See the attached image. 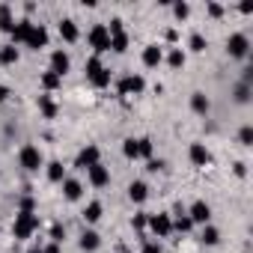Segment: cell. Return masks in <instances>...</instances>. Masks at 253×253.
Instances as JSON below:
<instances>
[{
    "label": "cell",
    "instance_id": "cell-1",
    "mask_svg": "<svg viewBox=\"0 0 253 253\" xmlns=\"http://www.w3.org/2000/svg\"><path fill=\"white\" fill-rule=\"evenodd\" d=\"M36 229H39V217H36L33 211H18V214H15V223H12V235H15V241L30 238Z\"/></svg>",
    "mask_w": 253,
    "mask_h": 253
},
{
    "label": "cell",
    "instance_id": "cell-2",
    "mask_svg": "<svg viewBox=\"0 0 253 253\" xmlns=\"http://www.w3.org/2000/svg\"><path fill=\"white\" fill-rule=\"evenodd\" d=\"M107 36H110V51H116V54L128 51V33H125V27H122V18H113L110 21Z\"/></svg>",
    "mask_w": 253,
    "mask_h": 253
},
{
    "label": "cell",
    "instance_id": "cell-3",
    "mask_svg": "<svg viewBox=\"0 0 253 253\" xmlns=\"http://www.w3.org/2000/svg\"><path fill=\"white\" fill-rule=\"evenodd\" d=\"M86 39H89V48L95 51V57H98V54H104V51H110L107 24H92V27H89V33H86Z\"/></svg>",
    "mask_w": 253,
    "mask_h": 253
},
{
    "label": "cell",
    "instance_id": "cell-4",
    "mask_svg": "<svg viewBox=\"0 0 253 253\" xmlns=\"http://www.w3.org/2000/svg\"><path fill=\"white\" fill-rule=\"evenodd\" d=\"M86 78H89V84H92V86H98V89H101V86H107V84H110V69H104L98 57H89V60H86Z\"/></svg>",
    "mask_w": 253,
    "mask_h": 253
},
{
    "label": "cell",
    "instance_id": "cell-5",
    "mask_svg": "<svg viewBox=\"0 0 253 253\" xmlns=\"http://www.w3.org/2000/svg\"><path fill=\"white\" fill-rule=\"evenodd\" d=\"M18 164H21L27 173H36V170L42 167V152H39V146L24 143V146H21V152H18Z\"/></svg>",
    "mask_w": 253,
    "mask_h": 253
},
{
    "label": "cell",
    "instance_id": "cell-6",
    "mask_svg": "<svg viewBox=\"0 0 253 253\" xmlns=\"http://www.w3.org/2000/svg\"><path fill=\"white\" fill-rule=\"evenodd\" d=\"M226 51H229V57L244 60V57L250 54V39H247L244 33H232V36H229V42H226Z\"/></svg>",
    "mask_w": 253,
    "mask_h": 253
},
{
    "label": "cell",
    "instance_id": "cell-7",
    "mask_svg": "<svg viewBox=\"0 0 253 253\" xmlns=\"http://www.w3.org/2000/svg\"><path fill=\"white\" fill-rule=\"evenodd\" d=\"M119 95H140L143 89H146V81L140 78V75H128V78H122L119 81Z\"/></svg>",
    "mask_w": 253,
    "mask_h": 253
},
{
    "label": "cell",
    "instance_id": "cell-8",
    "mask_svg": "<svg viewBox=\"0 0 253 253\" xmlns=\"http://www.w3.org/2000/svg\"><path fill=\"white\" fill-rule=\"evenodd\" d=\"M149 229L158 235V238H167L173 232V217L170 214H149Z\"/></svg>",
    "mask_w": 253,
    "mask_h": 253
},
{
    "label": "cell",
    "instance_id": "cell-9",
    "mask_svg": "<svg viewBox=\"0 0 253 253\" xmlns=\"http://www.w3.org/2000/svg\"><path fill=\"white\" fill-rule=\"evenodd\" d=\"M98 158H101L98 146H95V143H89V146H84V149L78 152V161H75V167H81V170H89L92 164H98Z\"/></svg>",
    "mask_w": 253,
    "mask_h": 253
},
{
    "label": "cell",
    "instance_id": "cell-10",
    "mask_svg": "<svg viewBox=\"0 0 253 253\" xmlns=\"http://www.w3.org/2000/svg\"><path fill=\"white\" fill-rule=\"evenodd\" d=\"M24 45H27V48H33V51L45 48V45H48V30H45L42 24H33V27H30V33H27V39H24Z\"/></svg>",
    "mask_w": 253,
    "mask_h": 253
},
{
    "label": "cell",
    "instance_id": "cell-11",
    "mask_svg": "<svg viewBox=\"0 0 253 253\" xmlns=\"http://www.w3.org/2000/svg\"><path fill=\"white\" fill-rule=\"evenodd\" d=\"M86 176H89V185H92V188H104V185L110 182V170H107L101 161H98V164H92V167L86 170Z\"/></svg>",
    "mask_w": 253,
    "mask_h": 253
},
{
    "label": "cell",
    "instance_id": "cell-12",
    "mask_svg": "<svg viewBox=\"0 0 253 253\" xmlns=\"http://www.w3.org/2000/svg\"><path fill=\"white\" fill-rule=\"evenodd\" d=\"M188 217H191L194 223H203V226H209V220H211V209H209V203H206V200H197V203L191 206Z\"/></svg>",
    "mask_w": 253,
    "mask_h": 253
},
{
    "label": "cell",
    "instance_id": "cell-13",
    "mask_svg": "<svg viewBox=\"0 0 253 253\" xmlns=\"http://www.w3.org/2000/svg\"><path fill=\"white\" fill-rule=\"evenodd\" d=\"M188 155H191V164H194V167H209V164H211V152H209L203 143H191Z\"/></svg>",
    "mask_w": 253,
    "mask_h": 253
},
{
    "label": "cell",
    "instance_id": "cell-14",
    "mask_svg": "<svg viewBox=\"0 0 253 253\" xmlns=\"http://www.w3.org/2000/svg\"><path fill=\"white\" fill-rule=\"evenodd\" d=\"M69 66H72L69 54H66V51H54V54H51V69H48V72H54L57 78H63V75L69 72Z\"/></svg>",
    "mask_w": 253,
    "mask_h": 253
},
{
    "label": "cell",
    "instance_id": "cell-15",
    "mask_svg": "<svg viewBox=\"0 0 253 253\" xmlns=\"http://www.w3.org/2000/svg\"><path fill=\"white\" fill-rule=\"evenodd\" d=\"M161 60H164L161 45H146V48H143V66L155 69V66H161Z\"/></svg>",
    "mask_w": 253,
    "mask_h": 253
},
{
    "label": "cell",
    "instance_id": "cell-16",
    "mask_svg": "<svg viewBox=\"0 0 253 253\" xmlns=\"http://www.w3.org/2000/svg\"><path fill=\"white\" fill-rule=\"evenodd\" d=\"M81 194H84V185H81L78 179H63V197H66L69 203L81 200Z\"/></svg>",
    "mask_w": 253,
    "mask_h": 253
},
{
    "label": "cell",
    "instance_id": "cell-17",
    "mask_svg": "<svg viewBox=\"0 0 253 253\" xmlns=\"http://www.w3.org/2000/svg\"><path fill=\"white\" fill-rule=\"evenodd\" d=\"M81 250H86V253H92V250H98V244H101V235L95 232V229H84V235H81Z\"/></svg>",
    "mask_w": 253,
    "mask_h": 253
},
{
    "label": "cell",
    "instance_id": "cell-18",
    "mask_svg": "<svg viewBox=\"0 0 253 253\" xmlns=\"http://www.w3.org/2000/svg\"><path fill=\"white\" fill-rule=\"evenodd\" d=\"M173 229H176V232H191V229H194V220L188 217V211H185L182 206H176V220H173Z\"/></svg>",
    "mask_w": 253,
    "mask_h": 253
},
{
    "label": "cell",
    "instance_id": "cell-19",
    "mask_svg": "<svg viewBox=\"0 0 253 253\" xmlns=\"http://www.w3.org/2000/svg\"><path fill=\"white\" fill-rule=\"evenodd\" d=\"M30 27H33V21H27V18H21V21H15V27H12V45L15 42H21L24 45V39H27V33H30Z\"/></svg>",
    "mask_w": 253,
    "mask_h": 253
},
{
    "label": "cell",
    "instance_id": "cell-20",
    "mask_svg": "<svg viewBox=\"0 0 253 253\" xmlns=\"http://www.w3.org/2000/svg\"><path fill=\"white\" fill-rule=\"evenodd\" d=\"M60 36H63L66 42H78L81 30H78V24H75L72 18H63V21H60Z\"/></svg>",
    "mask_w": 253,
    "mask_h": 253
},
{
    "label": "cell",
    "instance_id": "cell-21",
    "mask_svg": "<svg viewBox=\"0 0 253 253\" xmlns=\"http://www.w3.org/2000/svg\"><path fill=\"white\" fill-rule=\"evenodd\" d=\"M146 197H149V185L146 182H131L128 185V200L131 203H143Z\"/></svg>",
    "mask_w": 253,
    "mask_h": 253
},
{
    "label": "cell",
    "instance_id": "cell-22",
    "mask_svg": "<svg viewBox=\"0 0 253 253\" xmlns=\"http://www.w3.org/2000/svg\"><path fill=\"white\" fill-rule=\"evenodd\" d=\"M209 107H211V101L206 98V92H194V95H191V110H194V113L206 116V113H209Z\"/></svg>",
    "mask_w": 253,
    "mask_h": 253
},
{
    "label": "cell",
    "instance_id": "cell-23",
    "mask_svg": "<svg viewBox=\"0 0 253 253\" xmlns=\"http://www.w3.org/2000/svg\"><path fill=\"white\" fill-rule=\"evenodd\" d=\"M250 95H253V86H250V84H244V81H238V84H235V89H232V98H235L238 104H247V101H250Z\"/></svg>",
    "mask_w": 253,
    "mask_h": 253
},
{
    "label": "cell",
    "instance_id": "cell-24",
    "mask_svg": "<svg viewBox=\"0 0 253 253\" xmlns=\"http://www.w3.org/2000/svg\"><path fill=\"white\" fill-rule=\"evenodd\" d=\"M63 84V78H57L54 72H42V78H39V86L45 89V92H51V89H57Z\"/></svg>",
    "mask_w": 253,
    "mask_h": 253
},
{
    "label": "cell",
    "instance_id": "cell-25",
    "mask_svg": "<svg viewBox=\"0 0 253 253\" xmlns=\"http://www.w3.org/2000/svg\"><path fill=\"white\" fill-rule=\"evenodd\" d=\"M101 211H104V209H101V203L95 200V203H89V206L84 209V220H86V223H98V220H101Z\"/></svg>",
    "mask_w": 253,
    "mask_h": 253
},
{
    "label": "cell",
    "instance_id": "cell-26",
    "mask_svg": "<svg viewBox=\"0 0 253 253\" xmlns=\"http://www.w3.org/2000/svg\"><path fill=\"white\" fill-rule=\"evenodd\" d=\"M39 110H42L48 119H54V116H57V101H54L51 95H39Z\"/></svg>",
    "mask_w": 253,
    "mask_h": 253
},
{
    "label": "cell",
    "instance_id": "cell-27",
    "mask_svg": "<svg viewBox=\"0 0 253 253\" xmlns=\"http://www.w3.org/2000/svg\"><path fill=\"white\" fill-rule=\"evenodd\" d=\"M0 63H3V66L18 63V48L15 45H3V48H0Z\"/></svg>",
    "mask_w": 253,
    "mask_h": 253
},
{
    "label": "cell",
    "instance_id": "cell-28",
    "mask_svg": "<svg viewBox=\"0 0 253 253\" xmlns=\"http://www.w3.org/2000/svg\"><path fill=\"white\" fill-rule=\"evenodd\" d=\"M137 155H140V158H146V161L155 155V146H152V140H149V137H137Z\"/></svg>",
    "mask_w": 253,
    "mask_h": 253
},
{
    "label": "cell",
    "instance_id": "cell-29",
    "mask_svg": "<svg viewBox=\"0 0 253 253\" xmlns=\"http://www.w3.org/2000/svg\"><path fill=\"white\" fill-rule=\"evenodd\" d=\"M48 179H51V182H63V179H66V170H63L60 161H51V164H48Z\"/></svg>",
    "mask_w": 253,
    "mask_h": 253
},
{
    "label": "cell",
    "instance_id": "cell-30",
    "mask_svg": "<svg viewBox=\"0 0 253 253\" xmlns=\"http://www.w3.org/2000/svg\"><path fill=\"white\" fill-rule=\"evenodd\" d=\"M200 241H203V244H209V247H214V244L220 241V232H217L214 226H206V229H203V235H200Z\"/></svg>",
    "mask_w": 253,
    "mask_h": 253
},
{
    "label": "cell",
    "instance_id": "cell-31",
    "mask_svg": "<svg viewBox=\"0 0 253 253\" xmlns=\"http://www.w3.org/2000/svg\"><path fill=\"white\" fill-rule=\"evenodd\" d=\"M167 63H170L173 69H182V66H185V51H182V48H173L170 57H167Z\"/></svg>",
    "mask_w": 253,
    "mask_h": 253
},
{
    "label": "cell",
    "instance_id": "cell-32",
    "mask_svg": "<svg viewBox=\"0 0 253 253\" xmlns=\"http://www.w3.org/2000/svg\"><path fill=\"white\" fill-rule=\"evenodd\" d=\"M122 155H125V158H140V155H137V140H134V137H128V140L122 143Z\"/></svg>",
    "mask_w": 253,
    "mask_h": 253
},
{
    "label": "cell",
    "instance_id": "cell-33",
    "mask_svg": "<svg viewBox=\"0 0 253 253\" xmlns=\"http://www.w3.org/2000/svg\"><path fill=\"white\" fill-rule=\"evenodd\" d=\"M238 143L241 146H253V125H244V128L238 131Z\"/></svg>",
    "mask_w": 253,
    "mask_h": 253
},
{
    "label": "cell",
    "instance_id": "cell-34",
    "mask_svg": "<svg viewBox=\"0 0 253 253\" xmlns=\"http://www.w3.org/2000/svg\"><path fill=\"white\" fill-rule=\"evenodd\" d=\"M131 226H134L137 232H143V229L149 226V214H146V211H140V214H134V217H131Z\"/></svg>",
    "mask_w": 253,
    "mask_h": 253
},
{
    "label": "cell",
    "instance_id": "cell-35",
    "mask_svg": "<svg viewBox=\"0 0 253 253\" xmlns=\"http://www.w3.org/2000/svg\"><path fill=\"white\" fill-rule=\"evenodd\" d=\"M63 238H66V226L63 223H51V241L54 244H63Z\"/></svg>",
    "mask_w": 253,
    "mask_h": 253
},
{
    "label": "cell",
    "instance_id": "cell-36",
    "mask_svg": "<svg viewBox=\"0 0 253 253\" xmlns=\"http://www.w3.org/2000/svg\"><path fill=\"white\" fill-rule=\"evenodd\" d=\"M191 51H206V36L203 33H191Z\"/></svg>",
    "mask_w": 253,
    "mask_h": 253
},
{
    "label": "cell",
    "instance_id": "cell-37",
    "mask_svg": "<svg viewBox=\"0 0 253 253\" xmlns=\"http://www.w3.org/2000/svg\"><path fill=\"white\" fill-rule=\"evenodd\" d=\"M173 15H176L179 21H185V18L191 15V6H188V3H173Z\"/></svg>",
    "mask_w": 253,
    "mask_h": 253
},
{
    "label": "cell",
    "instance_id": "cell-38",
    "mask_svg": "<svg viewBox=\"0 0 253 253\" xmlns=\"http://www.w3.org/2000/svg\"><path fill=\"white\" fill-rule=\"evenodd\" d=\"M18 211H36V200H33L30 194H24L21 203H18Z\"/></svg>",
    "mask_w": 253,
    "mask_h": 253
},
{
    "label": "cell",
    "instance_id": "cell-39",
    "mask_svg": "<svg viewBox=\"0 0 253 253\" xmlns=\"http://www.w3.org/2000/svg\"><path fill=\"white\" fill-rule=\"evenodd\" d=\"M140 253H161V244L152 241V238H143V250Z\"/></svg>",
    "mask_w": 253,
    "mask_h": 253
},
{
    "label": "cell",
    "instance_id": "cell-40",
    "mask_svg": "<svg viewBox=\"0 0 253 253\" xmlns=\"http://www.w3.org/2000/svg\"><path fill=\"white\" fill-rule=\"evenodd\" d=\"M164 167H167V164H164L161 158H149V161H146V170H149V173H158V170H164Z\"/></svg>",
    "mask_w": 253,
    "mask_h": 253
},
{
    "label": "cell",
    "instance_id": "cell-41",
    "mask_svg": "<svg viewBox=\"0 0 253 253\" xmlns=\"http://www.w3.org/2000/svg\"><path fill=\"white\" fill-rule=\"evenodd\" d=\"M209 15L220 18V15H223V6H220V3H209Z\"/></svg>",
    "mask_w": 253,
    "mask_h": 253
},
{
    "label": "cell",
    "instance_id": "cell-42",
    "mask_svg": "<svg viewBox=\"0 0 253 253\" xmlns=\"http://www.w3.org/2000/svg\"><path fill=\"white\" fill-rule=\"evenodd\" d=\"M235 176H238V179H244V176H247V164H244V161H238V164H235Z\"/></svg>",
    "mask_w": 253,
    "mask_h": 253
},
{
    "label": "cell",
    "instance_id": "cell-43",
    "mask_svg": "<svg viewBox=\"0 0 253 253\" xmlns=\"http://www.w3.org/2000/svg\"><path fill=\"white\" fill-rule=\"evenodd\" d=\"M9 95H12V92H9V86H3V84H0V104H3Z\"/></svg>",
    "mask_w": 253,
    "mask_h": 253
},
{
    "label": "cell",
    "instance_id": "cell-44",
    "mask_svg": "<svg viewBox=\"0 0 253 253\" xmlns=\"http://www.w3.org/2000/svg\"><path fill=\"white\" fill-rule=\"evenodd\" d=\"M42 253H60V244H54V241H51V244H45V247H42Z\"/></svg>",
    "mask_w": 253,
    "mask_h": 253
},
{
    "label": "cell",
    "instance_id": "cell-45",
    "mask_svg": "<svg viewBox=\"0 0 253 253\" xmlns=\"http://www.w3.org/2000/svg\"><path fill=\"white\" fill-rule=\"evenodd\" d=\"M238 9H241V12H244V15H250V12H253V3H241V6H238Z\"/></svg>",
    "mask_w": 253,
    "mask_h": 253
},
{
    "label": "cell",
    "instance_id": "cell-46",
    "mask_svg": "<svg viewBox=\"0 0 253 253\" xmlns=\"http://www.w3.org/2000/svg\"><path fill=\"white\" fill-rule=\"evenodd\" d=\"M27 253H42V247H30V250H27Z\"/></svg>",
    "mask_w": 253,
    "mask_h": 253
},
{
    "label": "cell",
    "instance_id": "cell-47",
    "mask_svg": "<svg viewBox=\"0 0 253 253\" xmlns=\"http://www.w3.org/2000/svg\"><path fill=\"white\" fill-rule=\"evenodd\" d=\"M122 253H131V250H125V247H122Z\"/></svg>",
    "mask_w": 253,
    "mask_h": 253
}]
</instances>
